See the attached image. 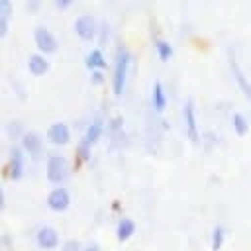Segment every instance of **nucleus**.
<instances>
[{
	"mask_svg": "<svg viewBox=\"0 0 251 251\" xmlns=\"http://www.w3.org/2000/svg\"><path fill=\"white\" fill-rule=\"evenodd\" d=\"M127 71H129V51L126 47H120L116 53L114 61V75H112V88L116 96H122L127 80Z\"/></svg>",
	"mask_w": 251,
	"mask_h": 251,
	"instance_id": "nucleus-1",
	"label": "nucleus"
},
{
	"mask_svg": "<svg viewBox=\"0 0 251 251\" xmlns=\"http://www.w3.org/2000/svg\"><path fill=\"white\" fill-rule=\"evenodd\" d=\"M33 41H35L37 51L43 53V55H53V53L57 51V47H59L57 37H55V35L51 33V29L45 27V25H37V27L33 29Z\"/></svg>",
	"mask_w": 251,
	"mask_h": 251,
	"instance_id": "nucleus-2",
	"label": "nucleus"
},
{
	"mask_svg": "<svg viewBox=\"0 0 251 251\" xmlns=\"http://www.w3.org/2000/svg\"><path fill=\"white\" fill-rule=\"evenodd\" d=\"M47 180L53 184H61L67 178V159L61 153H53L47 159Z\"/></svg>",
	"mask_w": 251,
	"mask_h": 251,
	"instance_id": "nucleus-3",
	"label": "nucleus"
},
{
	"mask_svg": "<svg viewBox=\"0 0 251 251\" xmlns=\"http://www.w3.org/2000/svg\"><path fill=\"white\" fill-rule=\"evenodd\" d=\"M73 29H75V35H76L78 39H82V41H92V39L98 35V24H96V20H94L92 16H88V14L78 16V18L75 20Z\"/></svg>",
	"mask_w": 251,
	"mask_h": 251,
	"instance_id": "nucleus-4",
	"label": "nucleus"
},
{
	"mask_svg": "<svg viewBox=\"0 0 251 251\" xmlns=\"http://www.w3.org/2000/svg\"><path fill=\"white\" fill-rule=\"evenodd\" d=\"M24 149L22 147H12L10 149V157H8V165H6V176L10 180H20L24 176Z\"/></svg>",
	"mask_w": 251,
	"mask_h": 251,
	"instance_id": "nucleus-5",
	"label": "nucleus"
},
{
	"mask_svg": "<svg viewBox=\"0 0 251 251\" xmlns=\"http://www.w3.org/2000/svg\"><path fill=\"white\" fill-rule=\"evenodd\" d=\"M47 206L53 212H65L71 206V194H69V190L63 188V186L53 188L49 192V196H47Z\"/></svg>",
	"mask_w": 251,
	"mask_h": 251,
	"instance_id": "nucleus-6",
	"label": "nucleus"
},
{
	"mask_svg": "<svg viewBox=\"0 0 251 251\" xmlns=\"http://www.w3.org/2000/svg\"><path fill=\"white\" fill-rule=\"evenodd\" d=\"M47 139H49V143L59 145V147L61 145H67L71 141V129H69V126L65 122L51 124L49 129H47Z\"/></svg>",
	"mask_w": 251,
	"mask_h": 251,
	"instance_id": "nucleus-7",
	"label": "nucleus"
},
{
	"mask_svg": "<svg viewBox=\"0 0 251 251\" xmlns=\"http://www.w3.org/2000/svg\"><path fill=\"white\" fill-rule=\"evenodd\" d=\"M22 149H24V153H27L29 157L37 159V157L43 153V141H41V137H39L35 131L22 133Z\"/></svg>",
	"mask_w": 251,
	"mask_h": 251,
	"instance_id": "nucleus-8",
	"label": "nucleus"
},
{
	"mask_svg": "<svg viewBox=\"0 0 251 251\" xmlns=\"http://www.w3.org/2000/svg\"><path fill=\"white\" fill-rule=\"evenodd\" d=\"M35 241H37V245H39L41 249L51 251V249H55V247L59 245V233H57V229H55V227L43 226V227L37 231Z\"/></svg>",
	"mask_w": 251,
	"mask_h": 251,
	"instance_id": "nucleus-9",
	"label": "nucleus"
},
{
	"mask_svg": "<svg viewBox=\"0 0 251 251\" xmlns=\"http://www.w3.org/2000/svg\"><path fill=\"white\" fill-rule=\"evenodd\" d=\"M27 69H29V73L33 75V76H43L47 71H49V61H47V55H43V53H33V55H29V59H27Z\"/></svg>",
	"mask_w": 251,
	"mask_h": 251,
	"instance_id": "nucleus-10",
	"label": "nucleus"
},
{
	"mask_svg": "<svg viewBox=\"0 0 251 251\" xmlns=\"http://www.w3.org/2000/svg\"><path fill=\"white\" fill-rule=\"evenodd\" d=\"M84 63H86V67H88L90 71H104V69H106V57H104L102 49H92V51L86 55Z\"/></svg>",
	"mask_w": 251,
	"mask_h": 251,
	"instance_id": "nucleus-11",
	"label": "nucleus"
},
{
	"mask_svg": "<svg viewBox=\"0 0 251 251\" xmlns=\"http://www.w3.org/2000/svg\"><path fill=\"white\" fill-rule=\"evenodd\" d=\"M151 102H153V108L157 112H165L167 108V96H165V90H163V84L159 80L153 82V90H151Z\"/></svg>",
	"mask_w": 251,
	"mask_h": 251,
	"instance_id": "nucleus-12",
	"label": "nucleus"
},
{
	"mask_svg": "<svg viewBox=\"0 0 251 251\" xmlns=\"http://www.w3.org/2000/svg\"><path fill=\"white\" fill-rule=\"evenodd\" d=\"M184 122H186L188 135L196 141V139H198V126H196V114H194V108H192L190 102L184 104Z\"/></svg>",
	"mask_w": 251,
	"mask_h": 251,
	"instance_id": "nucleus-13",
	"label": "nucleus"
},
{
	"mask_svg": "<svg viewBox=\"0 0 251 251\" xmlns=\"http://www.w3.org/2000/svg\"><path fill=\"white\" fill-rule=\"evenodd\" d=\"M102 131H104V126H102V120L100 118H96L90 126H88V129H86V135H84V139H82V143H86V145H94L98 139H100V135H102Z\"/></svg>",
	"mask_w": 251,
	"mask_h": 251,
	"instance_id": "nucleus-14",
	"label": "nucleus"
},
{
	"mask_svg": "<svg viewBox=\"0 0 251 251\" xmlns=\"http://www.w3.org/2000/svg\"><path fill=\"white\" fill-rule=\"evenodd\" d=\"M133 231H135V222L133 220H129V218L120 220V224H118V239L120 241L129 239L133 235Z\"/></svg>",
	"mask_w": 251,
	"mask_h": 251,
	"instance_id": "nucleus-15",
	"label": "nucleus"
},
{
	"mask_svg": "<svg viewBox=\"0 0 251 251\" xmlns=\"http://www.w3.org/2000/svg\"><path fill=\"white\" fill-rule=\"evenodd\" d=\"M155 49H157V57L161 61H169L173 57V45L169 41H165V39H159L155 43Z\"/></svg>",
	"mask_w": 251,
	"mask_h": 251,
	"instance_id": "nucleus-16",
	"label": "nucleus"
},
{
	"mask_svg": "<svg viewBox=\"0 0 251 251\" xmlns=\"http://www.w3.org/2000/svg\"><path fill=\"white\" fill-rule=\"evenodd\" d=\"M233 129H235V133H239V135L247 133L249 126H247V120L243 118V114H233Z\"/></svg>",
	"mask_w": 251,
	"mask_h": 251,
	"instance_id": "nucleus-17",
	"label": "nucleus"
},
{
	"mask_svg": "<svg viewBox=\"0 0 251 251\" xmlns=\"http://www.w3.org/2000/svg\"><path fill=\"white\" fill-rule=\"evenodd\" d=\"M12 12H14V4H12V0H0V16H4V18L10 20Z\"/></svg>",
	"mask_w": 251,
	"mask_h": 251,
	"instance_id": "nucleus-18",
	"label": "nucleus"
},
{
	"mask_svg": "<svg viewBox=\"0 0 251 251\" xmlns=\"http://www.w3.org/2000/svg\"><path fill=\"white\" fill-rule=\"evenodd\" d=\"M53 4H55V8H59V10H69V8L75 4V0H53Z\"/></svg>",
	"mask_w": 251,
	"mask_h": 251,
	"instance_id": "nucleus-19",
	"label": "nucleus"
},
{
	"mask_svg": "<svg viewBox=\"0 0 251 251\" xmlns=\"http://www.w3.org/2000/svg\"><path fill=\"white\" fill-rule=\"evenodd\" d=\"M6 33H8V18L0 16V39L6 37Z\"/></svg>",
	"mask_w": 251,
	"mask_h": 251,
	"instance_id": "nucleus-20",
	"label": "nucleus"
},
{
	"mask_svg": "<svg viewBox=\"0 0 251 251\" xmlns=\"http://www.w3.org/2000/svg\"><path fill=\"white\" fill-rule=\"evenodd\" d=\"M63 251H80V245L76 241H67L63 245Z\"/></svg>",
	"mask_w": 251,
	"mask_h": 251,
	"instance_id": "nucleus-21",
	"label": "nucleus"
},
{
	"mask_svg": "<svg viewBox=\"0 0 251 251\" xmlns=\"http://www.w3.org/2000/svg\"><path fill=\"white\" fill-rule=\"evenodd\" d=\"M39 8H41V0H29L27 2V10L29 12H37Z\"/></svg>",
	"mask_w": 251,
	"mask_h": 251,
	"instance_id": "nucleus-22",
	"label": "nucleus"
},
{
	"mask_svg": "<svg viewBox=\"0 0 251 251\" xmlns=\"http://www.w3.org/2000/svg\"><path fill=\"white\" fill-rule=\"evenodd\" d=\"M104 78H102V71H92V82H96V84H100Z\"/></svg>",
	"mask_w": 251,
	"mask_h": 251,
	"instance_id": "nucleus-23",
	"label": "nucleus"
},
{
	"mask_svg": "<svg viewBox=\"0 0 251 251\" xmlns=\"http://www.w3.org/2000/svg\"><path fill=\"white\" fill-rule=\"evenodd\" d=\"M8 129H10V135H18V131H20V124H18V122H14V124H10V126H8Z\"/></svg>",
	"mask_w": 251,
	"mask_h": 251,
	"instance_id": "nucleus-24",
	"label": "nucleus"
},
{
	"mask_svg": "<svg viewBox=\"0 0 251 251\" xmlns=\"http://www.w3.org/2000/svg\"><path fill=\"white\" fill-rule=\"evenodd\" d=\"M4 204H6V196H4V188L0 184V210H4Z\"/></svg>",
	"mask_w": 251,
	"mask_h": 251,
	"instance_id": "nucleus-25",
	"label": "nucleus"
},
{
	"mask_svg": "<svg viewBox=\"0 0 251 251\" xmlns=\"http://www.w3.org/2000/svg\"><path fill=\"white\" fill-rule=\"evenodd\" d=\"M84 251H98V247H86Z\"/></svg>",
	"mask_w": 251,
	"mask_h": 251,
	"instance_id": "nucleus-26",
	"label": "nucleus"
}]
</instances>
